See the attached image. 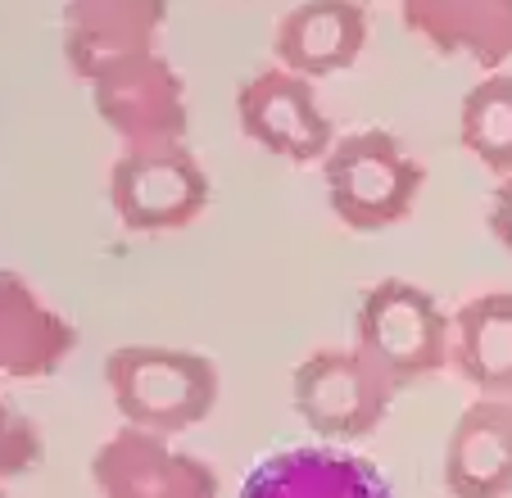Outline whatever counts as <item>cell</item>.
Listing matches in <instances>:
<instances>
[{"mask_svg": "<svg viewBox=\"0 0 512 498\" xmlns=\"http://www.w3.org/2000/svg\"><path fill=\"white\" fill-rule=\"evenodd\" d=\"M109 204L136 236L182 231L209 209V173L186 141L123 145L109 168Z\"/></svg>", "mask_w": 512, "mask_h": 498, "instance_id": "277c9868", "label": "cell"}, {"mask_svg": "<svg viewBox=\"0 0 512 498\" xmlns=\"http://www.w3.org/2000/svg\"><path fill=\"white\" fill-rule=\"evenodd\" d=\"M173 0H64V64L91 82L132 55H150Z\"/></svg>", "mask_w": 512, "mask_h": 498, "instance_id": "9c48e42d", "label": "cell"}, {"mask_svg": "<svg viewBox=\"0 0 512 498\" xmlns=\"http://www.w3.org/2000/svg\"><path fill=\"white\" fill-rule=\"evenodd\" d=\"M91 485L100 498H218V471L173 440L136 426H118L91 458Z\"/></svg>", "mask_w": 512, "mask_h": 498, "instance_id": "ba28073f", "label": "cell"}, {"mask_svg": "<svg viewBox=\"0 0 512 498\" xmlns=\"http://www.w3.org/2000/svg\"><path fill=\"white\" fill-rule=\"evenodd\" d=\"M236 123L254 145L286 163H322L336 145V127L322 114L309 77L272 64L245 77L236 91Z\"/></svg>", "mask_w": 512, "mask_h": 498, "instance_id": "52a82bcc", "label": "cell"}, {"mask_svg": "<svg viewBox=\"0 0 512 498\" xmlns=\"http://www.w3.org/2000/svg\"><path fill=\"white\" fill-rule=\"evenodd\" d=\"M454 340H449V363L467 385L485 399H512V295L490 290V295L467 299L454 313Z\"/></svg>", "mask_w": 512, "mask_h": 498, "instance_id": "9a60e30c", "label": "cell"}, {"mask_svg": "<svg viewBox=\"0 0 512 498\" xmlns=\"http://www.w3.org/2000/svg\"><path fill=\"white\" fill-rule=\"evenodd\" d=\"M0 498H5V494H0Z\"/></svg>", "mask_w": 512, "mask_h": 498, "instance_id": "ffe728a7", "label": "cell"}, {"mask_svg": "<svg viewBox=\"0 0 512 498\" xmlns=\"http://www.w3.org/2000/svg\"><path fill=\"white\" fill-rule=\"evenodd\" d=\"M78 340V326L50 308L28 277L0 268V376L46 381L73 358Z\"/></svg>", "mask_w": 512, "mask_h": 498, "instance_id": "7c38bea8", "label": "cell"}, {"mask_svg": "<svg viewBox=\"0 0 512 498\" xmlns=\"http://www.w3.org/2000/svg\"><path fill=\"white\" fill-rule=\"evenodd\" d=\"M458 141L494 177H512V73L481 77L458 105Z\"/></svg>", "mask_w": 512, "mask_h": 498, "instance_id": "2e32d148", "label": "cell"}, {"mask_svg": "<svg viewBox=\"0 0 512 498\" xmlns=\"http://www.w3.org/2000/svg\"><path fill=\"white\" fill-rule=\"evenodd\" d=\"M395 385L358 354L349 349H313L295 376H290V399L322 444H354L368 440L386 422Z\"/></svg>", "mask_w": 512, "mask_h": 498, "instance_id": "5b68a950", "label": "cell"}, {"mask_svg": "<svg viewBox=\"0 0 512 498\" xmlns=\"http://www.w3.org/2000/svg\"><path fill=\"white\" fill-rule=\"evenodd\" d=\"M454 326L431 295L413 281L386 277L363 295L354 317V349L386 376L395 390L426 381L449 367Z\"/></svg>", "mask_w": 512, "mask_h": 498, "instance_id": "3957f363", "label": "cell"}, {"mask_svg": "<svg viewBox=\"0 0 512 498\" xmlns=\"http://www.w3.org/2000/svg\"><path fill=\"white\" fill-rule=\"evenodd\" d=\"M41 458H46V440L37 422L0 394V480L28 476L32 467H41Z\"/></svg>", "mask_w": 512, "mask_h": 498, "instance_id": "e0dca14e", "label": "cell"}, {"mask_svg": "<svg viewBox=\"0 0 512 498\" xmlns=\"http://www.w3.org/2000/svg\"><path fill=\"white\" fill-rule=\"evenodd\" d=\"M449 498H512V399H472L445 444Z\"/></svg>", "mask_w": 512, "mask_h": 498, "instance_id": "4fadbf2b", "label": "cell"}, {"mask_svg": "<svg viewBox=\"0 0 512 498\" xmlns=\"http://www.w3.org/2000/svg\"><path fill=\"white\" fill-rule=\"evenodd\" d=\"M358 5H368V0H358Z\"/></svg>", "mask_w": 512, "mask_h": 498, "instance_id": "d6986e66", "label": "cell"}, {"mask_svg": "<svg viewBox=\"0 0 512 498\" xmlns=\"http://www.w3.org/2000/svg\"><path fill=\"white\" fill-rule=\"evenodd\" d=\"M236 498H399L368 458L340 444H290L241 480Z\"/></svg>", "mask_w": 512, "mask_h": 498, "instance_id": "30bf717a", "label": "cell"}, {"mask_svg": "<svg viewBox=\"0 0 512 498\" xmlns=\"http://www.w3.org/2000/svg\"><path fill=\"white\" fill-rule=\"evenodd\" d=\"M372 23L358 0H300L272 32V55L300 77H336L354 68L368 50Z\"/></svg>", "mask_w": 512, "mask_h": 498, "instance_id": "8fae6325", "label": "cell"}, {"mask_svg": "<svg viewBox=\"0 0 512 498\" xmlns=\"http://www.w3.org/2000/svg\"><path fill=\"white\" fill-rule=\"evenodd\" d=\"M490 236L512 254V177H503L490 195Z\"/></svg>", "mask_w": 512, "mask_h": 498, "instance_id": "ac0fdd59", "label": "cell"}, {"mask_svg": "<svg viewBox=\"0 0 512 498\" xmlns=\"http://www.w3.org/2000/svg\"><path fill=\"white\" fill-rule=\"evenodd\" d=\"M322 186H327L331 213L349 231L372 236V231L399 227L417 209L426 168L386 127H368L331 145V154L322 159Z\"/></svg>", "mask_w": 512, "mask_h": 498, "instance_id": "7a4b0ae2", "label": "cell"}, {"mask_svg": "<svg viewBox=\"0 0 512 498\" xmlns=\"http://www.w3.org/2000/svg\"><path fill=\"white\" fill-rule=\"evenodd\" d=\"M105 385L123 426L150 435H186L218 408L223 376L195 349L173 345H118L105 358Z\"/></svg>", "mask_w": 512, "mask_h": 498, "instance_id": "6da1fadb", "label": "cell"}, {"mask_svg": "<svg viewBox=\"0 0 512 498\" xmlns=\"http://www.w3.org/2000/svg\"><path fill=\"white\" fill-rule=\"evenodd\" d=\"M399 14L440 55H463L490 73L512 59V0H399Z\"/></svg>", "mask_w": 512, "mask_h": 498, "instance_id": "5bb4252c", "label": "cell"}, {"mask_svg": "<svg viewBox=\"0 0 512 498\" xmlns=\"http://www.w3.org/2000/svg\"><path fill=\"white\" fill-rule=\"evenodd\" d=\"M91 105L100 123L123 145H164L186 141L191 109H186V82L159 50L132 55L123 64L91 77Z\"/></svg>", "mask_w": 512, "mask_h": 498, "instance_id": "8992f818", "label": "cell"}]
</instances>
